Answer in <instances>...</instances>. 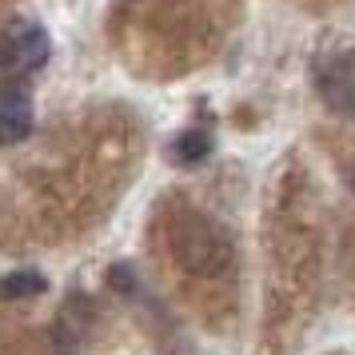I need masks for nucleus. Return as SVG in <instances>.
I'll return each mask as SVG.
<instances>
[{"instance_id": "5", "label": "nucleus", "mask_w": 355, "mask_h": 355, "mask_svg": "<svg viewBox=\"0 0 355 355\" xmlns=\"http://www.w3.org/2000/svg\"><path fill=\"white\" fill-rule=\"evenodd\" d=\"M211 152V136L204 128H192V132H180L176 144H172V156L180 164H200L204 156Z\"/></svg>"}, {"instance_id": "1", "label": "nucleus", "mask_w": 355, "mask_h": 355, "mask_svg": "<svg viewBox=\"0 0 355 355\" xmlns=\"http://www.w3.org/2000/svg\"><path fill=\"white\" fill-rule=\"evenodd\" d=\"M168 240L176 259L192 275H224V268L232 263V243L208 216H200L192 208H180L168 224Z\"/></svg>"}, {"instance_id": "7", "label": "nucleus", "mask_w": 355, "mask_h": 355, "mask_svg": "<svg viewBox=\"0 0 355 355\" xmlns=\"http://www.w3.org/2000/svg\"><path fill=\"white\" fill-rule=\"evenodd\" d=\"M112 288H116V291H128V295L136 291V279H132L128 268H112Z\"/></svg>"}, {"instance_id": "6", "label": "nucleus", "mask_w": 355, "mask_h": 355, "mask_svg": "<svg viewBox=\"0 0 355 355\" xmlns=\"http://www.w3.org/2000/svg\"><path fill=\"white\" fill-rule=\"evenodd\" d=\"M40 291H44L40 272H12L0 279V300H24V295H40Z\"/></svg>"}, {"instance_id": "2", "label": "nucleus", "mask_w": 355, "mask_h": 355, "mask_svg": "<svg viewBox=\"0 0 355 355\" xmlns=\"http://www.w3.org/2000/svg\"><path fill=\"white\" fill-rule=\"evenodd\" d=\"M49 33L33 20H12L0 33V72H33L49 60Z\"/></svg>"}, {"instance_id": "3", "label": "nucleus", "mask_w": 355, "mask_h": 355, "mask_svg": "<svg viewBox=\"0 0 355 355\" xmlns=\"http://www.w3.org/2000/svg\"><path fill=\"white\" fill-rule=\"evenodd\" d=\"M315 88H320L323 104L339 116H355V49L327 56L315 72Z\"/></svg>"}, {"instance_id": "4", "label": "nucleus", "mask_w": 355, "mask_h": 355, "mask_svg": "<svg viewBox=\"0 0 355 355\" xmlns=\"http://www.w3.org/2000/svg\"><path fill=\"white\" fill-rule=\"evenodd\" d=\"M33 136V96L24 84L0 88V144H20Z\"/></svg>"}]
</instances>
